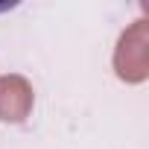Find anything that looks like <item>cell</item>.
Here are the masks:
<instances>
[{"instance_id": "obj_1", "label": "cell", "mask_w": 149, "mask_h": 149, "mask_svg": "<svg viewBox=\"0 0 149 149\" xmlns=\"http://www.w3.org/2000/svg\"><path fill=\"white\" fill-rule=\"evenodd\" d=\"M32 85L18 76H0V120L3 123H24L32 111Z\"/></svg>"}]
</instances>
